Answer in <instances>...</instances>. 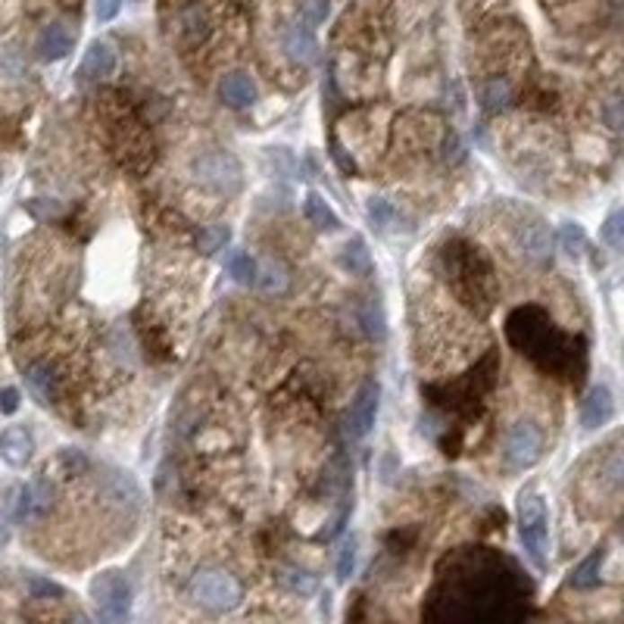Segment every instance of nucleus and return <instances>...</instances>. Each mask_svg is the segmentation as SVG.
<instances>
[{"label":"nucleus","instance_id":"obj_20","mask_svg":"<svg viewBox=\"0 0 624 624\" xmlns=\"http://www.w3.org/2000/svg\"><path fill=\"white\" fill-rule=\"evenodd\" d=\"M602 559H606V549H593V553L587 556L581 565L575 568V575H571V587L577 590H590L600 584V568H602Z\"/></svg>","mask_w":624,"mask_h":624},{"label":"nucleus","instance_id":"obj_32","mask_svg":"<svg viewBox=\"0 0 624 624\" xmlns=\"http://www.w3.org/2000/svg\"><path fill=\"white\" fill-rule=\"evenodd\" d=\"M602 234H606V241L612 244V250L621 247V213H619V209L609 215V222H606V228H602Z\"/></svg>","mask_w":624,"mask_h":624},{"label":"nucleus","instance_id":"obj_33","mask_svg":"<svg viewBox=\"0 0 624 624\" xmlns=\"http://www.w3.org/2000/svg\"><path fill=\"white\" fill-rule=\"evenodd\" d=\"M16 409H19V391L16 387H4V391H0V412H4V416H13Z\"/></svg>","mask_w":624,"mask_h":624},{"label":"nucleus","instance_id":"obj_13","mask_svg":"<svg viewBox=\"0 0 624 624\" xmlns=\"http://www.w3.org/2000/svg\"><path fill=\"white\" fill-rule=\"evenodd\" d=\"M113 69H116L113 44H110V41H94L88 48V54H84L78 75H82V82H101V78L113 75Z\"/></svg>","mask_w":624,"mask_h":624},{"label":"nucleus","instance_id":"obj_21","mask_svg":"<svg viewBox=\"0 0 624 624\" xmlns=\"http://www.w3.org/2000/svg\"><path fill=\"white\" fill-rule=\"evenodd\" d=\"M340 266H344L350 275H369L372 272V256H369V250H365L363 241L353 238L350 244L344 247V253H340Z\"/></svg>","mask_w":624,"mask_h":624},{"label":"nucleus","instance_id":"obj_27","mask_svg":"<svg viewBox=\"0 0 624 624\" xmlns=\"http://www.w3.org/2000/svg\"><path fill=\"white\" fill-rule=\"evenodd\" d=\"M225 241H228V228H222V225L207 228V232L197 234V247H200L203 253H215V250H222Z\"/></svg>","mask_w":624,"mask_h":624},{"label":"nucleus","instance_id":"obj_36","mask_svg":"<svg viewBox=\"0 0 624 624\" xmlns=\"http://www.w3.org/2000/svg\"><path fill=\"white\" fill-rule=\"evenodd\" d=\"M331 156L338 160V166L344 169V172H356V163H353V156H347L344 147H340L338 141H331Z\"/></svg>","mask_w":624,"mask_h":624},{"label":"nucleus","instance_id":"obj_5","mask_svg":"<svg viewBox=\"0 0 624 624\" xmlns=\"http://www.w3.org/2000/svg\"><path fill=\"white\" fill-rule=\"evenodd\" d=\"M190 596H194V602H200L203 609L228 612V609H234L241 602L244 590H241L234 575H228V571H222V568H209L190 577Z\"/></svg>","mask_w":624,"mask_h":624},{"label":"nucleus","instance_id":"obj_6","mask_svg":"<svg viewBox=\"0 0 624 624\" xmlns=\"http://www.w3.org/2000/svg\"><path fill=\"white\" fill-rule=\"evenodd\" d=\"M91 600L107 621H122L131 612V584L122 571H103L91 581Z\"/></svg>","mask_w":624,"mask_h":624},{"label":"nucleus","instance_id":"obj_4","mask_svg":"<svg viewBox=\"0 0 624 624\" xmlns=\"http://www.w3.org/2000/svg\"><path fill=\"white\" fill-rule=\"evenodd\" d=\"M518 537L537 568H547V505L537 490L518 497Z\"/></svg>","mask_w":624,"mask_h":624},{"label":"nucleus","instance_id":"obj_28","mask_svg":"<svg viewBox=\"0 0 624 624\" xmlns=\"http://www.w3.org/2000/svg\"><path fill=\"white\" fill-rule=\"evenodd\" d=\"M369 219L378 228H387L393 219H397V209H393L387 200H381V197H372V200H369Z\"/></svg>","mask_w":624,"mask_h":624},{"label":"nucleus","instance_id":"obj_16","mask_svg":"<svg viewBox=\"0 0 624 624\" xmlns=\"http://www.w3.org/2000/svg\"><path fill=\"white\" fill-rule=\"evenodd\" d=\"M25 378H29V387L31 393L38 397V403H57V397H60V374H57V369L50 363H35L29 372H25Z\"/></svg>","mask_w":624,"mask_h":624},{"label":"nucleus","instance_id":"obj_12","mask_svg":"<svg viewBox=\"0 0 624 624\" xmlns=\"http://www.w3.org/2000/svg\"><path fill=\"white\" fill-rule=\"evenodd\" d=\"M0 456L13 469H25L31 462V456H35V440L25 428H6L0 435Z\"/></svg>","mask_w":624,"mask_h":624},{"label":"nucleus","instance_id":"obj_15","mask_svg":"<svg viewBox=\"0 0 624 624\" xmlns=\"http://www.w3.org/2000/svg\"><path fill=\"white\" fill-rule=\"evenodd\" d=\"M219 94L232 110H247V107H253V103H256L259 91H256V82L250 75H244V72H232V75L222 78Z\"/></svg>","mask_w":624,"mask_h":624},{"label":"nucleus","instance_id":"obj_1","mask_svg":"<svg viewBox=\"0 0 624 624\" xmlns=\"http://www.w3.org/2000/svg\"><path fill=\"white\" fill-rule=\"evenodd\" d=\"M531 593L518 565L494 549H462L446 556L425 609L428 619H515Z\"/></svg>","mask_w":624,"mask_h":624},{"label":"nucleus","instance_id":"obj_25","mask_svg":"<svg viewBox=\"0 0 624 624\" xmlns=\"http://www.w3.org/2000/svg\"><path fill=\"white\" fill-rule=\"evenodd\" d=\"M256 281H259V287L262 291H285V285H287V278H285V268H278V266H262V272L256 268Z\"/></svg>","mask_w":624,"mask_h":624},{"label":"nucleus","instance_id":"obj_35","mask_svg":"<svg viewBox=\"0 0 624 624\" xmlns=\"http://www.w3.org/2000/svg\"><path fill=\"white\" fill-rule=\"evenodd\" d=\"M328 16V0H310L306 4V25H315Z\"/></svg>","mask_w":624,"mask_h":624},{"label":"nucleus","instance_id":"obj_17","mask_svg":"<svg viewBox=\"0 0 624 624\" xmlns=\"http://www.w3.org/2000/svg\"><path fill=\"white\" fill-rule=\"evenodd\" d=\"M72 50V31L66 25H48L38 35V57L41 60H63Z\"/></svg>","mask_w":624,"mask_h":624},{"label":"nucleus","instance_id":"obj_24","mask_svg":"<svg viewBox=\"0 0 624 624\" xmlns=\"http://www.w3.org/2000/svg\"><path fill=\"white\" fill-rule=\"evenodd\" d=\"M559 241H562L565 253H571V256H577L584 247H587V234H584V228L577 225V222H565L562 232H559Z\"/></svg>","mask_w":624,"mask_h":624},{"label":"nucleus","instance_id":"obj_31","mask_svg":"<svg viewBox=\"0 0 624 624\" xmlns=\"http://www.w3.org/2000/svg\"><path fill=\"white\" fill-rule=\"evenodd\" d=\"M363 321H365V328H369L372 338H378V340L384 338V315H381V306H378V303H369V306H365Z\"/></svg>","mask_w":624,"mask_h":624},{"label":"nucleus","instance_id":"obj_3","mask_svg":"<svg viewBox=\"0 0 624 624\" xmlns=\"http://www.w3.org/2000/svg\"><path fill=\"white\" fill-rule=\"evenodd\" d=\"M440 266H444L446 285L456 294L459 303H465L478 315H488L494 310L499 297V281L494 262L484 256L481 247L469 244V241H450L440 253Z\"/></svg>","mask_w":624,"mask_h":624},{"label":"nucleus","instance_id":"obj_7","mask_svg":"<svg viewBox=\"0 0 624 624\" xmlns=\"http://www.w3.org/2000/svg\"><path fill=\"white\" fill-rule=\"evenodd\" d=\"M505 465L515 471L531 469L543 456V431L534 422H515L505 435Z\"/></svg>","mask_w":624,"mask_h":624},{"label":"nucleus","instance_id":"obj_18","mask_svg":"<svg viewBox=\"0 0 624 624\" xmlns=\"http://www.w3.org/2000/svg\"><path fill=\"white\" fill-rule=\"evenodd\" d=\"M285 50L294 57V60H300V63H306V66L319 60V44H315L310 25H294V29H287Z\"/></svg>","mask_w":624,"mask_h":624},{"label":"nucleus","instance_id":"obj_11","mask_svg":"<svg viewBox=\"0 0 624 624\" xmlns=\"http://www.w3.org/2000/svg\"><path fill=\"white\" fill-rule=\"evenodd\" d=\"M54 505V488L48 481H31L25 488H16V499H13V515L16 522H41Z\"/></svg>","mask_w":624,"mask_h":624},{"label":"nucleus","instance_id":"obj_9","mask_svg":"<svg viewBox=\"0 0 624 624\" xmlns=\"http://www.w3.org/2000/svg\"><path fill=\"white\" fill-rule=\"evenodd\" d=\"M197 179L215 190L234 194L241 188V163L232 154H207L197 160Z\"/></svg>","mask_w":624,"mask_h":624},{"label":"nucleus","instance_id":"obj_34","mask_svg":"<svg viewBox=\"0 0 624 624\" xmlns=\"http://www.w3.org/2000/svg\"><path fill=\"white\" fill-rule=\"evenodd\" d=\"M119 6H122V0H97L94 13H97V19H101V22H110V19L119 13Z\"/></svg>","mask_w":624,"mask_h":624},{"label":"nucleus","instance_id":"obj_8","mask_svg":"<svg viewBox=\"0 0 624 624\" xmlns=\"http://www.w3.org/2000/svg\"><path fill=\"white\" fill-rule=\"evenodd\" d=\"M512 234H515V244L528 259L534 262H547L549 253H553V234H549L547 222L534 213H522L512 225Z\"/></svg>","mask_w":624,"mask_h":624},{"label":"nucleus","instance_id":"obj_29","mask_svg":"<svg viewBox=\"0 0 624 624\" xmlns=\"http://www.w3.org/2000/svg\"><path fill=\"white\" fill-rule=\"evenodd\" d=\"M353 568H356V537H350L338 556V577L340 581H347V577L353 575Z\"/></svg>","mask_w":624,"mask_h":624},{"label":"nucleus","instance_id":"obj_14","mask_svg":"<svg viewBox=\"0 0 624 624\" xmlns=\"http://www.w3.org/2000/svg\"><path fill=\"white\" fill-rule=\"evenodd\" d=\"M615 416V400H612V391H609L606 384L593 387V391L587 393V400H584V409H581V425L584 428H600V425H606L609 418Z\"/></svg>","mask_w":624,"mask_h":624},{"label":"nucleus","instance_id":"obj_19","mask_svg":"<svg viewBox=\"0 0 624 624\" xmlns=\"http://www.w3.org/2000/svg\"><path fill=\"white\" fill-rule=\"evenodd\" d=\"M306 219L312 222L315 228H321V232H338L340 228V219H338V213H334L331 207L325 203V197L321 194H306Z\"/></svg>","mask_w":624,"mask_h":624},{"label":"nucleus","instance_id":"obj_23","mask_svg":"<svg viewBox=\"0 0 624 624\" xmlns=\"http://www.w3.org/2000/svg\"><path fill=\"white\" fill-rule=\"evenodd\" d=\"M509 101H512V84L505 82V78H490L488 82V88H484V107L488 110H505L509 107Z\"/></svg>","mask_w":624,"mask_h":624},{"label":"nucleus","instance_id":"obj_2","mask_svg":"<svg viewBox=\"0 0 624 624\" xmlns=\"http://www.w3.org/2000/svg\"><path fill=\"white\" fill-rule=\"evenodd\" d=\"M505 338L522 356H528L547 374H575L584 369V359H587V344L581 338L565 334L549 319V312L534 303L509 312Z\"/></svg>","mask_w":624,"mask_h":624},{"label":"nucleus","instance_id":"obj_10","mask_svg":"<svg viewBox=\"0 0 624 624\" xmlns=\"http://www.w3.org/2000/svg\"><path fill=\"white\" fill-rule=\"evenodd\" d=\"M378 403H381V387H378V381H365V384L359 387L356 400H353L350 416H347V435H350L353 440H363V437L374 428Z\"/></svg>","mask_w":624,"mask_h":624},{"label":"nucleus","instance_id":"obj_30","mask_svg":"<svg viewBox=\"0 0 624 624\" xmlns=\"http://www.w3.org/2000/svg\"><path fill=\"white\" fill-rule=\"evenodd\" d=\"M29 590L35 600H50V596H66V590L54 581H44V577H29Z\"/></svg>","mask_w":624,"mask_h":624},{"label":"nucleus","instance_id":"obj_26","mask_svg":"<svg viewBox=\"0 0 624 624\" xmlns=\"http://www.w3.org/2000/svg\"><path fill=\"white\" fill-rule=\"evenodd\" d=\"M285 581H287V587H291L294 593H300V596H310V593H315V587H319L315 575H310V571H297V568L287 571Z\"/></svg>","mask_w":624,"mask_h":624},{"label":"nucleus","instance_id":"obj_22","mask_svg":"<svg viewBox=\"0 0 624 624\" xmlns=\"http://www.w3.org/2000/svg\"><path fill=\"white\" fill-rule=\"evenodd\" d=\"M225 268L228 275H232L234 281H241V285H250V281H256V259L250 253H244V250H228L225 253Z\"/></svg>","mask_w":624,"mask_h":624}]
</instances>
